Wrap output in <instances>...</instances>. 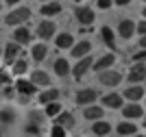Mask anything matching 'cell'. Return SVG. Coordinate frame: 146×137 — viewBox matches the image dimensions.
<instances>
[{"label":"cell","instance_id":"obj_1","mask_svg":"<svg viewBox=\"0 0 146 137\" xmlns=\"http://www.w3.org/2000/svg\"><path fill=\"white\" fill-rule=\"evenodd\" d=\"M29 18H31V9H29V7H20V9L11 11L5 18V24H7V26H20V24L26 22Z\"/></svg>","mask_w":146,"mask_h":137},{"label":"cell","instance_id":"obj_2","mask_svg":"<svg viewBox=\"0 0 146 137\" xmlns=\"http://www.w3.org/2000/svg\"><path fill=\"white\" fill-rule=\"evenodd\" d=\"M98 78H100V83L107 85V87H116V85L122 83V74L116 70H103L98 72Z\"/></svg>","mask_w":146,"mask_h":137},{"label":"cell","instance_id":"obj_3","mask_svg":"<svg viewBox=\"0 0 146 137\" xmlns=\"http://www.w3.org/2000/svg\"><path fill=\"white\" fill-rule=\"evenodd\" d=\"M92 66H94V61H92V57H87V54H85V57H81V59L76 61V66L72 68V74H74L76 78L85 76V72L90 70Z\"/></svg>","mask_w":146,"mask_h":137},{"label":"cell","instance_id":"obj_4","mask_svg":"<svg viewBox=\"0 0 146 137\" xmlns=\"http://www.w3.org/2000/svg\"><path fill=\"white\" fill-rule=\"evenodd\" d=\"M122 113H124V118H127V120H137V118L144 115V109H142L137 102H129L127 107L122 109Z\"/></svg>","mask_w":146,"mask_h":137},{"label":"cell","instance_id":"obj_5","mask_svg":"<svg viewBox=\"0 0 146 137\" xmlns=\"http://www.w3.org/2000/svg\"><path fill=\"white\" fill-rule=\"evenodd\" d=\"M144 78H146V66L137 61V66H133L129 72V83H140Z\"/></svg>","mask_w":146,"mask_h":137},{"label":"cell","instance_id":"obj_6","mask_svg":"<svg viewBox=\"0 0 146 137\" xmlns=\"http://www.w3.org/2000/svg\"><path fill=\"white\" fill-rule=\"evenodd\" d=\"M98 98V91L96 89H81L79 94H76V105H90V102H94Z\"/></svg>","mask_w":146,"mask_h":137},{"label":"cell","instance_id":"obj_7","mask_svg":"<svg viewBox=\"0 0 146 137\" xmlns=\"http://www.w3.org/2000/svg\"><path fill=\"white\" fill-rule=\"evenodd\" d=\"M18 54H20V44H15V42L7 44V48H5V63L7 66H13V61L18 59Z\"/></svg>","mask_w":146,"mask_h":137},{"label":"cell","instance_id":"obj_8","mask_svg":"<svg viewBox=\"0 0 146 137\" xmlns=\"http://www.w3.org/2000/svg\"><path fill=\"white\" fill-rule=\"evenodd\" d=\"M74 15H76V20H79L81 24H92L94 22V11H92L90 7H79L76 11H74Z\"/></svg>","mask_w":146,"mask_h":137},{"label":"cell","instance_id":"obj_9","mask_svg":"<svg viewBox=\"0 0 146 137\" xmlns=\"http://www.w3.org/2000/svg\"><path fill=\"white\" fill-rule=\"evenodd\" d=\"M55 35V22H42L37 26V37L39 39H50Z\"/></svg>","mask_w":146,"mask_h":137},{"label":"cell","instance_id":"obj_10","mask_svg":"<svg viewBox=\"0 0 146 137\" xmlns=\"http://www.w3.org/2000/svg\"><path fill=\"white\" fill-rule=\"evenodd\" d=\"M31 83L33 85H42V87H48L50 85V76L44 70H35L33 74H31Z\"/></svg>","mask_w":146,"mask_h":137},{"label":"cell","instance_id":"obj_11","mask_svg":"<svg viewBox=\"0 0 146 137\" xmlns=\"http://www.w3.org/2000/svg\"><path fill=\"white\" fill-rule=\"evenodd\" d=\"M15 89H18L22 96H31V94H35V91H37V85H33L31 81H24V78H20L18 83H15Z\"/></svg>","mask_w":146,"mask_h":137},{"label":"cell","instance_id":"obj_12","mask_svg":"<svg viewBox=\"0 0 146 137\" xmlns=\"http://www.w3.org/2000/svg\"><path fill=\"white\" fill-rule=\"evenodd\" d=\"M59 98H61V91L55 89V87H50V89H46V91H42V94H39V102H42V105L55 102V100H59Z\"/></svg>","mask_w":146,"mask_h":137},{"label":"cell","instance_id":"obj_13","mask_svg":"<svg viewBox=\"0 0 146 137\" xmlns=\"http://www.w3.org/2000/svg\"><path fill=\"white\" fill-rule=\"evenodd\" d=\"M144 96V89H142L140 85H131V87H127V91H124V98H127L129 102H137Z\"/></svg>","mask_w":146,"mask_h":137},{"label":"cell","instance_id":"obj_14","mask_svg":"<svg viewBox=\"0 0 146 137\" xmlns=\"http://www.w3.org/2000/svg\"><path fill=\"white\" fill-rule=\"evenodd\" d=\"M13 39H15V44H29L31 42V30L26 28V26H18L15 28V33H13Z\"/></svg>","mask_w":146,"mask_h":137},{"label":"cell","instance_id":"obj_15","mask_svg":"<svg viewBox=\"0 0 146 137\" xmlns=\"http://www.w3.org/2000/svg\"><path fill=\"white\" fill-rule=\"evenodd\" d=\"M70 50H72V57L81 59V57H85V54L92 50V44H90V42H79V44H74Z\"/></svg>","mask_w":146,"mask_h":137},{"label":"cell","instance_id":"obj_16","mask_svg":"<svg viewBox=\"0 0 146 137\" xmlns=\"http://www.w3.org/2000/svg\"><path fill=\"white\" fill-rule=\"evenodd\" d=\"M92 133H94V135H109V133H111V124H109V122H105V120H94Z\"/></svg>","mask_w":146,"mask_h":137},{"label":"cell","instance_id":"obj_17","mask_svg":"<svg viewBox=\"0 0 146 137\" xmlns=\"http://www.w3.org/2000/svg\"><path fill=\"white\" fill-rule=\"evenodd\" d=\"M55 44H57L59 50H66V48H72L74 46V37L70 35V33H61V35L55 39Z\"/></svg>","mask_w":146,"mask_h":137},{"label":"cell","instance_id":"obj_18","mask_svg":"<svg viewBox=\"0 0 146 137\" xmlns=\"http://www.w3.org/2000/svg\"><path fill=\"white\" fill-rule=\"evenodd\" d=\"M120 35L124 37V39H131V35L135 33V24H133V20H122L120 22Z\"/></svg>","mask_w":146,"mask_h":137},{"label":"cell","instance_id":"obj_19","mask_svg":"<svg viewBox=\"0 0 146 137\" xmlns=\"http://www.w3.org/2000/svg\"><path fill=\"white\" fill-rule=\"evenodd\" d=\"M113 61H116V57H113V54H105L103 59H98L96 63H94V70H96V72L109 70V66H113Z\"/></svg>","mask_w":146,"mask_h":137},{"label":"cell","instance_id":"obj_20","mask_svg":"<svg viewBox=\"0 0 146 137\" xmlns=\"http://www.w3.org/2000/svg\"><path fill=\"white\" fill-rule=\"evenodd\" d=\"M46 54H48L46 44H35V46H33V50H31V57H33L35 61H44V59H46Z\"/></svg>","mask_w":146,"mask_h":137},{"label":"cell","instance_id":"obj_21","mask_svg":"<svg viewBox=\"0 0 146 137\" xmlns=\"http://www.w3.org/2000/svg\"><path fill=\"white\" fill-rule=\"evenodd\" d=\"M118 133H120V135H135V133H137V126L133 124V120H127V122H120V124H118Z\"/></svg>","mask_w":146,"mask_h":137},{"label":"cell","instance_id":"obj_22","mask_svg":"<svg viewBox=\"0 0 146 137\" xmlns=\"http://www.w3.org/2000/svg\"><path fill=\"white\" fill-rule=\"evenodd\" d=\"M105 107H109V109H122V96L118 94H109V96H105Z\"/></svg>","mask_w":146,"mask_h":137},{"label":"cell","instance_id":"obj_23","mask_svg":"<svg viewBox=\"0 0 146 137\" xmlns=\"http://www.w3.org/2000/svg\"><path fill=\"white\" fill-rule=\"evenodd\" d=\"M57 13H61V5H57V2L42 5V15L44 18H52V15H57Z\"/></svg>","mask_w":146,"mask_h":137},{"label":"cell","instance_id":"obj_24","mask_svg":"<svg viewBox=\"0 0 146 137\" xmlns=\"http://www.w3.org/2000/svg\"><path fill=\"white\" fill-rule=\"evenodd\" d=\"M83 115H85L87 120H103L105 109H100V107H87L85 111H83Z\"/></svg>","mask_w":146,"mask_h":137},{"label":"cell","instance_id":"obj_25","mask_svg":"<svg viewBox=\"0 0 146 137\" xmlns=\"http://www.w3.org/2000/svg\"><path fill=\"white\" fill-rule=\"evenodd\" d=\"M57 124L63 126V128H72L74 126V118L70 113H66V111H61V113L57 115Z\"/></svg>","mask_w":146,"mask_h":137},{"label":"cell","instance_id":"obj_26","mask_svg":"<svg viewBox=\"0 0 146 137\" xmlns=\"http://www.w3.org/2000/svg\"><path fill=\"white\" fill-rule=\"evenodd\" d=\"M100 35H103V42L107 44L109 48H116V39H113V30H111L109 26H105V28L100 30Z\"/></svg>","mask_w":146,"mask_h":137},{"label":"cell","instance_id":"obj_27","mask_svg":"<svg viewBox=\"0 0 146 137\" xmlns=\"http://www.w3.org/2000/svg\"><path fill=\"white\" fill-rule=\"evenodd\" d=\"M55 72L59 74V76H66L68 72H70V63H68L66 59H57L55 61Z\"/></svg>","mask_w":146,"mask_h":137},{"label":"cell","instance_id":"obj_28","mask_svg":"<svg viewBox=\"0 0 146 137\" xmlns=\"http://www.w3.org/2000/svg\"><path fill=\"white\" fill-rule=\"evenodd\" d=\"M26 70H29V61L26 59H15L13 61V74L20 76V74H24Z\"/></svg>","mask_w":146,"mask_h":137},{"label":"cell","instance_id":"obj_29","mask_svg":"<svg viewBox=\"0 0 146 137\" xmlns=\"http://www.w3.org/2000/svg\"><path fill=\"white\" fill-rule=\"evenodd\" d=\"M44 107H46V115H48V118H57V115L61 113V105L59 102H48V105H44Z\"/></svg>","mask_w":146,"mask_h":137},{"label":"cell","instance_id":"obj_30","mask_svg":"<svg viewBox=\"0 0 146 137\" xmlns=\"http://www.w3.org/2000/svg\"><path fill=\"white\" fill-rule=\"evenodd\" d=\"M13 120H15V111L13 109H2L0 111V122L2 124H11Z\"/></svg>","mask_w":146,"mask_h":137},{"label":"cell","instance_id":"obj_31","mask_svg":"<svg viewBox=\"0 0 146 137\" xmlns=\"http://www.w3.org/2000/svg\"><path fill=\"white\" fill-rule=\"evenodd\" d=\"M50 137H66V128H63V126H59V124H55V126H52Z\"/></svg>","mask_w":146,"mask_h":137},{"label":"cell","instance_id":"obj_32","mask_svg":"<svg viewBox=\"0 0 146 137\" xmlns=\"http://www.w3.org/2000/svg\"><path fill=\"white\" fill-rule=\"evenodd\" d=\"M96 5H98V9H109L111 5H113V0H96Z\"/></svg>","mask_w":146,"mask_h":137},{"label":"cell","instance_id":"obj_33","mask_svg":"<svg viewBox=\"0 0 146 137\" xmlns=\"http://www.w3.org/2000/svg\"><path fill=\"white\" fill-rule=\"evenodd\" d=\"M9 81H11V76H9L5 70H0V85H7Z\"/></svg>","mask_w":146,"mask_h":137},{"label":"cell","instance_id":"obj_34","mask_svg":"<svg viewBox=\"0 0 146 137\" xmlns=\"http://www.w3.org/2000/svg\"><path fill=\"white\" fill-rule=\"evenodd\" d=\"M133 61H146V48L144 50H140V52L133 54Z\"/></svg>","mask_w":146,"mask_h":137},{"label":"cell","instance_id":"obj_35","mask_svg":"<svg viewBox=\"0 0 146 137\" xmlns=\"http://www.w3.org/2000/svg\"><path fill=\"white\" fill-rule=\"evenodd\" d=\"M137 33H140V35H146V18H144V22L137 24Z\"/></svg>","mask_w":146,"mask_h":137},{"label":"cell","instance_id":"obj_36","mask_svg":"<svg viewBox=\"0 0 146 137\" xmlns=\"http://www.w3.org/2000/svg\"><path fill=\"white\" fill-rule=\"evenodd\" d=\"M113 5H118V7H127V5H131V0H113Z\"/></svg>","mask_w":146,"mask_h":137},{"label":"cell","instance_id":"obj_37","mask_svg":"<svg viewBox=\"0 0 146 137\" xmlns=\"http://www.w3.org/2000/svg\"><path fill=\"white\" fill-rule=\"evenodd\" d=\"M5 96H7V98H13V87H11V85L5 87Z\"/></svg>","mask_w":146,"mask_h":137},{"label":"cell","instance_id":"obj_38","mask_svg":"<svg viewBox=\"0 0 146 137\" xmlns=\"http://www.w3.org/2000/svg\"><path fill=\"white\" fill-rule=\"evenodd\" d=\"M140 46H142V48H146V35H142V39H140Z\"/></svg>","mask_w":146,"mask_h":137},{"label":"cell","instance_id":"obj_39","mask_svg":"<svg viewBox=\"0 0 146 137\" xmlns=\"http://www.w3.org/2000/svg\"><path fill=\"white\" fill-rule=\"evenodd\" d=\"M5 2H7V5H18L20 0H5Z\"/></svg>","mask_w":146,"mask_h":137},{"label":"cell","instance_id":"obj_40","mask_svg":"<svg viewBox=\"0 0 146 137\" xmlns=\"http://www.w3.org/2000/svg\"><path fill=\"white\" fill-rule=\"evenodd\" d=\"M129 137H144V135H137V133H135V135H129Z\"/></svg>","mask_w":146,"mask_h":137},{"label":"cell","instance_id":"obj_41","mask_svg":"<svg viewBox=\"0 0 146 137\" xmlns=\"http://www.w3.org/2000/svg\"><path fill=\"white\" fill-rule=\"evenodd\" d=\"M142 15H144V18H146V7H144V11H142Z\"/></svg>","mask_w":146,"mask_h":137},{"label":"cell","instance_id":"obj_42","mask_svg":"<svg viewBox=\"0 0 146 137\" xmlns=\"http://www.w3.org/2000/svg\"><path fill=\"white\" fill-rule=\"evenodd\" d=\"M0 54H2V48H0Z\"/></svg>","mask_w":146,"mask_h":137},{"label":"cell","instance_id":"obj_43","mask_svg":"<svg viewBox=\"0 0 146 137\" xmlns=\"http://www.w3.org/2000/svg\"><path fill=\"white\" fill-rule=\"evenodd\" d=\"M74 2H81V0H74Z\"/></svg>","mask_w":146,"mask_h":137},{"label":"cell","instance_id":"obj_44","mask_svg":"<svg viewBox=\"0 0 146 137\" xmlns=\"http://www.w3.org/2000/svg\"><path fill=\"white\" fill-rule=\"evenodd\" d=\"M144 126H146V120H144Z\"/></svg>","mask_w":146,"mask_h":137},{"label":"cell","instance_id":"obj_45","mask_svg":"<svg viewBox=\"0 0 146 137\" xmlns=\"http://www.w3.org/2000/svg\"><path fill=\"white\" fill-rule=\"evenodd\" d=\"M42 2H46V0H42Z\"/></svg>","mask_w":146,"mask_h":137},{"label":"cell","instance_id":"obj_46","mask_svg":"<svg viewBox=\"0 0 146 137\" xmlns=\"http://www.w3.org/2000/svg\"><path fill=\"white\" fill-rule=\"evenodd\" d=\"M0 9H2V5H0Z\"/></svg>","mask_w":146,"mask_h":137},{"label":"cell","instance_id":"obj_47","mask_svg":"<svg viewBox=\"0 0 146 137\" xmlns=\"http://www.w3.org/2000/svg\"><path fill=\"white\" fill-rule=\"evenodd\" d=\"M144 2H146V0H144Z\"/></svg>","mask_w":146,"mask_h":137}]
</instances>
